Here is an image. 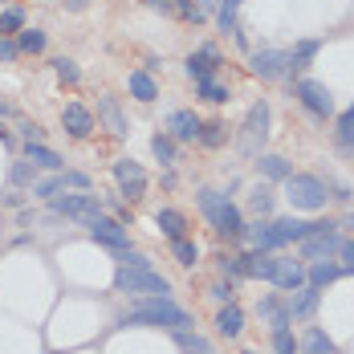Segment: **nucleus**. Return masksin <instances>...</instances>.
Wrapping results in <instances>:
<instances>
[{"instance_id": "52", "label": "nucleus", "mask_w": 354, "mask_h": 354, "mask_svg": "<svg viewBox=\"0 0 354 354\" xmlns=\"http://www.w3.org/2000/svg\"><path fill=\"white\" fill-rule=\"evenodd\" d=\"M0 142H4V147H12V135H8L4 127H0Z\"/></svg>"}, {"instance_id": "20", "label": "nucleus", "mask_w": 354, "mask_h": 354, "mask_svg": "<svg viewBox=\"0 0 354 354\" xmlns=\"http://www.w3.org/2000/svg\"><path fill=\"white\" fill-rule=\"evenodd\" d=\"M25 159L41 171H62V155L53 147H45V142H25Z\"/></svg>"}, {"instance_id": "35", "label": "nucleus", "mask_w": 354, "mask_h": 354, "mask_svg": "<svg viewBox=\"0 0 354 354\" xmlns=\"http://www.w3.org/2000/svg\"><path fill=\"white\" fill-rule=\"evenodd\" d=\"M45 45H49V37L41 33V29H21V33H17V49H21V53H45Z\"/></svg>"}, {"instance_id": "12", "label": "nucleus", "mask_w": 354, "mask_h": 354, "mask_svg": "<svg viewBox=\"0 0 354 354\" xmlns=\"http://www.w3.org/2000/svg\"><path fill=\"white\" fill-rule=\"evenodd\" d=\"M220 62H224V57H220V49H216V45H200V49L183 62V70H187L192 82H204V77H216Z\"/></svg>"}, {"instance_id": "40", "label": "nucleus", "mask_w": 354, "mask_h": 354, "mask_svg": "<svg viewBox=\"0 0 354 354\" xmlns=\"http://www.w3.org/2000/svg\"><path fill=\"white\" fill-rule=\"evenodd\" d=\"M338 142H342L346 151H351V147H354V106L346 110L342 118H338Z\"/></svg>"}, {"instance_id": "32", "label": "nucleus", "mask_w": 354, "mask_h": 354, "mask_svg": "<svg viewBox=\"0 0 354 354\" xmlns=\"http://www.w3.org/2000/svg\"><path fill=\"white\" fill-rule=\"evenodd\" d=\"M196 142H204V147H224V142H228V127H224V122H220V118H212V122H200V139Z\"/></svg>"}, {"instance_id": "5", "label": "nucleus", "mask_w": 354, "mask_h": 354, "mask_svg": "<svg viewBox=\"0 0 354 354\" xmlns=\"http://www.w3.org/2000/svg\"><path fill=\"white\" fill-rule=\"evenodd\" d=\"M49 212L86 224V220H94V216L102 212V200H98L94 192H62V196H53V200H49Z\"/></svg>"}, {"instance_id": "23", "label": "nucleus", "mask_w": 354, "mask_h": 354, "mask_svg": "<svg viewBox=\"0 0 354 354\" xmlns=\"http://www.w3.org/2000/svg\"><path fill=\"white\" fill-rule=\"evenodd\" d=\"M338 277H342V265H334V261H310V269H306V281L318 285V289H326Z\"/></svg>"}, {"instance_id": "51", "label": "nucleus", "mask_w": 354, "mask_h": 354, "mask_svg": "<svg viewBox=\"0 0 354 354\" xmlns=\"http://www.w3.org/2000/svg\"><path fill=\"white\" fill-rule=\"evenodd\" d=\"M196 4H200L204 12H216V4H220V0H196Z\"/></svg>"}, {"instance_id": "33", "label": "nucleus", "mask_w": 354, "mask_h": 354, "mask_svg": "<svg viewBox=\"0 0 354 354\" xmlns=\"http://www.w3.org/2000/svg\"><path fill=\"white\" fill-rule=\"evenodd\" d=\"M236 17H241V0H220L216 4V25L224 33H236Z\"/></svg>"}, {"instance_id": "36", "label": "nucleus", "mask_w": 354, "mask_h": 354, "mask_svg": "<svg viewBox=\"0 0 354 354\" xmlns=\"http://www.w3.org/2000/svg\"><path fill=\"white\" fill-rule=\"evenodd\" d=\"M33 179H37V167L29 159H12V171H8V183L12 187H33Z\"/></svg>"}, {"instance_id": "6", "label": "nucleus", "mask_w": 354, "mask_h": 354, "mask_svg": "<svg viewBox=\"0 0 354 354\" xmlns=\"http://www.w3.org/2000/svg\"><path fill=\"white\" fill-rule=\"evenodd\" d=\"M114 183H118V196L131 200V204L147 196V171H142V163H135V159H118L114 163Z\"/></svg>"}, {"instance_id": "26", "label": "nucleus", "mask_w": 354, "mask_h": 354, "mask_svg": "<svg viewBox=\"0 0 354 354\" xmlns=\"http://www.w3.org/2000/svg\"><path fill=\"white\" fill-rule=\"evenodd\" d=\"M98 114H102V122L110 127V135H127V118H122V110H118V102L114 98H98Z\"/></svg>"}, {"instance_id": "34", "label": "nucleus", "mask_w": 354, "mask_h": 354, "mask_svg": "<svg viewBox=\"0 0 354 354\" xmlns=\"http://www.w3.org/2000/svg\"><path fill=\"white\" fill-rule=\"evenodd\" d=\"M171 257H176L179 265H187V269H192V265L200 261V245H196L192 236H176V241H171Z\"/></svg>"}, {"instance_id": "46", "label": "nucleus", "mask_w": 354, "mask_h": 354, "mask_svg": "<svg viewBox=\"0 0 354 354\" xmlns=\"http://www.w3.org/2000/svg\"><path fill=\"white\" fill-rule=\"evenodd\" d=\"M208 293H212L220 306H224V301H236V297H232V285H224V281H216L212 289H208Z\"/></svg>"}, {"instance_id": "2", "label": "nucleus", "mask_w": 354, "mask_h": 354, "mask_svg": "<svg viewBox=\"0 0 354 354\" xmlns=\"http://www.w3.org/2000/svg\"><path fill=\"white\" fill-rule=\"evenodd\" d=\"M114 285L122 293H139V297H171V285L163 273H155V265H118Z\"/></svg>"}, {"instance_id": "13", "label": "nucleus", "mask_w": 354, "mask_h": 354, "mask_svg": "<svg viewBox=\"0 0 354 354\" xmlns=\"http://www.w3.org/2000/svg\"><path fill=\"white\" fill-rule=\"evenodd\" d=\"M62 127H66L70 139H90V135H94V114L82 106V102H66V110H62Z\"/></svg>"}, {"instance_id": "55", "label": "nucleus", "mask_w": 354, "mask_h": 354, "mask_svg": "<svg viewBox=\"0 0 354 354\" xmlns=\"http://www.w3.org/2000/svg\"><path fill=\"white\" fill-rule=\"evenodd\" d=\"M245 354H257V351H245Z\"/></svg>"}, {"instance_id": "49", "label": "nucleus", "mask_w": 354, "mask_h": 354, "mask_svg": "<svg viewBox=\"0 0 354 354\" xmlns=\"http://www.w3.org/2000/svg\"><path fill=\"white\" fill-rule=\"evenodd\" d=\"M21 135H25V142H41V135H45V131H41L37 122H21Z\"/></svg>"}, {"instance_id": "25", "label": "nucleus", "mask_w": 354, "mask_h": 354, "mask_svg": "<svg viewBox=\"0 0 354 354\" xmlns=\"http://www.w3.org/2000/svg\"><path fill=\"white\" fill-rule=\"evenodd\" d=\"M257 171H261L265 179H289L293 176L289 159H281V155H257Z\"/></svg>"}, {"instance_id": "24", "label": "nucleus", "mask_w": 354, "mask_h": 354, "mask_svg": "<svg viewBox=\"0 0 354 354\" xmlns=\"http://www.w3.org/2000/svg\"><path fill=\"white\" fill-rule=\"evenodd\" d=\"M297 351H301V354H334V342H330V334H326V330H318V326H310V330L301 334Z\"/></svg>"}, {"instance_id": "15", "label": "nucleus", "mask_w": 354, "mask_h": 354, "mask_svg": "<svg viewBox=\"0 0 354 354\" xmlns=\"http://www.w3.org/2000/svg\"><path fill=\"white\" fill-rule=\"evenodd\" d=\"M167 131H171L176 142H196L200 139V118H196V110H171V114H167Z\"/></svg>"}, {"instance_id": "41", "label": "nucleus", "mask_w": 354, "mask_h": 354, "mask_svg": "<svg viewBox=\"0 0 354 354\" xmlns=\"http://www.w3.org/2000/svg\"><path fill=\"white\" fill-rule=\"evenodd\" d=\"M273 354H297V338L289 330H273Z\"/></svg>"}, {"instance_id": "31", "label": "nucleus", "mask_w": 354, "mask_h": 354, "mask_svg": "<svg viewBox=\"0 0 354 354\" xmlns=\"http://www.w3.org/2000/svg\"><path fill=\"white\" fill-rule=\"evenodd\" d=\"M196 94H200L204 102H212V106L228 102V86H224L220 77H204V82H196Z\"/></svg>"}, {"instance_id": "44", "label": "nucleus", "mask_w": 354, "mask_h": 354, "mask_svg": "<svg viewBox=\"0 0 354 354\" xmlns=\"http://www.w3.org/2000/svg\"><path fill=\"white\" fill-rule=\"evenodd\" d=\"M21 49H17V37H0V62H17Z\"/></svg>"}, {"instance_id": "50", "label": "nucleus", "mask_w": 354, "mask_h": 354, "mask_svg": "<svg viewBox=\"0 0 354 354\" xmlns=\"http://www.w3.org/2000/svg\"><path fill=\"white\" fill-rule=\"evenodd\" d=\"M86 4H90V0H66V8H70V12H82Z\"/></svg>"}, {"instance_id": "8", "label": "nucleus", "mask_w": 354, "mask_h": 354, "mask_svg": "<svg viewBox=\"0 0 354 354\" xmlns=\"http://www.w3.org/2000/svg\"><path fill=\"white\" fill-rule=\"evenodd\" d=\"M293 94H297V102L310 110L314 118H330V114H334V98H330V90H326L322 82H314V77H301V82L293 86Z\"/></svg>"}, {"instance_id": "7", "label": "nucleus", "mask_w": 354, "mask_h": 354, "mask_svg": "<svg viewBox=\"0 0 354 354\" xmlns=\"http://www.w3.org/2000/svg\"><path fill=\"white\" fill-rule=\"evenodd\" d=\"M248 70L261 82H277V77L289 73V53L285 49H252L248 53Z\"/></svg>"}, {"instance_id": "16", "label": "nucleus", "mask_w": 354, "mask_h": 354, "mask_svg": "<svg viewBox=\"0 0 354 354\" xmlns=\"http://www.w3.org/2000/svg\"><path fill=\"white\" fill-rule=\"evenodd\" d=\"M318 297H322V289L318 285H301V289H293V297H289V318L293 322H306L314 310H318Z\"/></svg>"}, {"instance_id": "47", "label": "nucleus", "mask_w": 354, "mask_h": 354, "mask_svg": "<svg viewBox=\"0 0 354 354\" xmlns=\"http://www.w3.org/2000/svg\"><path fill=\"white\" fill-rule=\"evenodd\" d=\"M338 257L346 261L342 269H346V273H354V241H342V248H338Z\"/></svg>"}, {"instance_id": "54", "label": "nucleus", "mask_w": 354, "mask_h": 354, "mask_svg": "<svg viewBox=\"0 0 354 354\" xmlns=\"http://www.w3.org/2000/svg\"><path fill=\"white\" fill-rule=\"evenodd\" d=\"M342 228H354V212L346 216V220H342Z\"/></svg>"}, {"instance_id": "42", "label": "nucleus", "mask_w": 354, "mask_h": 354, "mask_svg": "<svg viewBox=\"0 0 354 354\" xmlns=\"http://www.w3.org/2000/svg\"><path fill=\"white\" fill-rule=\"evenodd\" d=\"M220 269H224V273H232V277H248V257H224V261H220Z\"/></svg>"}, {"instance_id": "48", "label": "nucleus", "mask_w": 354, "mask_h": 354, "mask_svg": "<svg viewBox=\"0 0 354 354\" xmlns=\"http://www.w3.org/2000/svg\"><path fill=\"white\" fill-rule=\"evenodd\" d=\"M142 4H147L151 12H163V17H167V12H176V0H142Z\"/></svg>"}, {"instance_id": "30", "label": "nucleus", "mask_w": 354, "mask_h": 354, "mask_svg": "<svg viewBox=\"0 0 354 354\" xmlns=\"http://www.w3.org/2000/svg\"><path fill=\"white\" fill-rule=\"evenodd\" d=\"M62 192H66V176H62V171H49L45 179H33L37 200H53V196H62Z\"/></svg>"}, {"instance_id": "27", "label": "nucleus", "mask_w": 354, "mask_h": 354, "mask_svg": "<svg viewBox=\"0 0 354 354\" xmlns=\"http://www.w3.org/2000/svg\"><path fill=\"white\" fill-rule=\"evenodd\" d=\"M273 228H277L281 245H293V241H301L314 224H306V220H297V216H285V220H273Z\"/></svg>"}, {"instance_id": "53", "label": "nucleus", "mask_w": 354, "mask_h": 354, "mask_svg": "<svg viewBox=\"0 0 354 354\" xmlns=\"http://www.w3.org/2000/svg\"><path fill=\"white\" fill-rule=\"evenodd\" d=\"M4 114H12V106H8V102H0V118H4Z\"/></svg>"}, {"instance_id": "22", "label": "nucleus", "mask_w": 354, "mask_h": 354, "mask_svg": "<svg viewBox=\"0 0 354 354\" xmlns=\"http://www.w3.org/2000/svg\"><path fill=\"white\" fill-rule=\"evenodd\" d=\"M155 224H159V232H163L167 241H176V236H187V216L179 212V208H159Z\"/></svg>"}, {"instance_id": "28", "label": "nucleus", "mask_w": 354, "mask_h": 354, "mask_svg": "<svg viewBox=\"0 0 354 354\" xmlns=\"http://www.w3.org/2000/svg\"><path fill=\"white\" fill-rule=\"evenodd\" d=\"M248 208H252L257 216H273V208H277V196H273V187L257 183V187L248 192Z\"/></svg>"}, {"instance_id": "17", "label": "nucleus", "mask_w": 354, "mask_h": 354, "mask_svg": "<svg viewBox=\"0 0 354 354\" xmlns=\"http://www.w3.org/2000/svg\"><path fill=\"white\" fill-rule=\"evenodd\" d=\"M216 334L220 338H241L245 334V310L236 301H224L220 314H216Z\"/></svg>"}, {"instance_id": "1", "label": "nucleus", "mask_w": 354, "mask_h": 354, "mask_svg": "<svg viewBox=\"0 0 354 354\" xmlns=\"http://www.w3.org/2000/svg\"><path fill=\"white\" fill-rule=\"evenodd\" d=\"M127 326H163V330H192V314L176 306L171 297H147L139 310L127 318Z\"/></svg>"}, {"instance_id": "9", "label": "nucleus", "mask_w": 354, "mask_h": 354, "mask_svg": "<svg viewBox=\"0 0 354 354\" xmlns=\"http://www.w3.org/2000/svg\"><path fill=\"white\" fill-rule=\"evenodd\" d=\"M86 228H90V236L98 241V245H106V248H131V232H127V224L122 220H110L106 212H98L94 220H86Z\"/></svg>"}, {"instance_id": "10", "label": "nucleus", "mask_w": 354, "mask_h": 354, "mask_svg": "<svg viewBox=\"0 0 354 354\" xmlns=\"http://www.w3.org/2000/svg\"><path fill=\"white\" fill-rule=\"evenodd\" d=\"M269 139V102H257V106L248 110L245 118V155H261V147Z\"/></svg>"}, {"instance_id": "38", "label": "nucleus", "mask_w": 354, "mask_h": 354, "mask_svg": "<svg viewBox=\"0 0 354 354\" xmlns=\"http://www.w3.org/2000/svg\"><path fill=\"white\" fill-rule=\"evenodd\" d=\"M25 29V12L21 8H4L0 12V37H17Z\"/></svg>"}, {"instance_id": "29", "label": "nucleus", "mask_w": 354, "mask_h": 354, "mask_svg": "<svg viewBox=\"0 0 354 354\" xmlns=\"http://www.w3.org/2000/svg\"><path fill=\"white\" fill-rule=\"evenodd\" d=\"M176 342H179L183 354H220L208 338H200V334H192V330H176Z\"/></svg>"}, {"instance_id": "21", "label": "nucleus", "mask_w": 354, "mask_h": 354, "mask_svg": "<svg viewBox=\"0 0 354 354\" xmlns=\"http://www.w3.org/2000/svg\"><path fill=\"white\" fill-rule=\"evenodd\" d=\"M127 90H131V98H139V102H155V98H159V86H155L151 70H135L127 77Z\"/></svg>"}, {"instance_id": "4", "label": "nucleus", "mask_w": 354, "mask_h": 354, "mask_svg": "<svg viewBox=\"0 0 354 354\" xmlns=\"http://www.w3.org/2000/svg\"><path fill=\"white\" fill-rule=\"evenodd\" d=\"M301 261H334L338 248H342V236H338V224H314L301 241Z\"/></svg>"}, {"instance_id": "43", "label": "nucleus", "mask_w": 354, "mask_h": 354, "mask_svg": "<svg viewBox=\"0 0 354 354\" xmlns=\"http://www.w3.org/2000/svg\"><path fill=\"white\" fill-rule=\"evenodd\" d=\"M53 73H57V77H62V82H77V77H82V73H77V66H73L70 57H57V62H53Z\"/></svg>"}, {"instance_id": "39", "label": "nucleus", "mask_w": 354, "mask_h": 354, "mask_svg": "<svg viewBox=\"0 0 354 354\" xmlns=\"http://www.w3.org/2000/svg\"><path fill=\"white\" fill-rule=\"evenodd\" d=\"M176 12L183 17V21H187V25H200V21L208 17V12H204V8H200L196 0H176Z\"/></svg>"}, {"instance_id": "3", "label": "nucleus", "mask_w": 354, "mask_h": 354, "mask_svg": "<svg viewBox=\"0 0 354 354\" xmlns=\"http://www.w3.org/2000/svg\"><path fill=\"white\" fill-rule=\"evenodd\" d=\"M281 183H285V200L293 204V212H322L326 200H330V192H326V183L318 176H289Z\"/></svg>"}, {"instance_id": "18", "label": "nucleus", "mask_w": 354, "mask_h": 354, "mask_svg": "<svg viewBox=\"0 0 354 354\" xmlns=\"http://www.w3.org/2000/svg\"><path fill=\"white\" fill-rule=\"evenodd\" d=\"M245 236H248V245L257 248V252H273V248H281V236H277L273 220H257V224H245Z\"/></svg>"}, {"instance_id": "11", "label": "nucleus", "mask_w": 354, "mask_h": 354, "mask_svg": "<svg viewBox=\"0 0 354 354\" xmlns=\"http://www.w3.org/2000/svg\"><path fill=\"white\" fill-rule=\"evenodd\" d=\"M269 285H277V289H285V293L301 289V285H306V265H301V261H289V257H273Z\"/></svg>"}, {"instance_id": "14", "label": "nucleus", "mask_w": 354, "mask_h": 354, "mask_svg": "<svg viewBox=\"0 0 354 354\" xmlns=\"http://www.w3.org/2000/svg\"><path fill=\"white\" fill-rule=\"evenodd\" d=\"M257 318L265 322L269 330H289V301H281L277 293H265L261 301H257Z\"/></svg>"}, {"instance_id": "19", "label": "nucleus", "mask_w": 354, "mask_h": 354, "mask_svg": "<svg viewBox=\"0 0 354 354\" xmlns=\"http://www.w3.org/2000/svg\"><path fill=\"white\" fill-rule=\"evenodd\" d=\"M208 224H212L220 236H245V216H241V208H236L232 200H228V204H224V208L208 220Z\"/></svg>"}, {"instance_id": "37", "label": "nucleus", "mask_w": 354, "mask_h": 354, "mask_svg": "<svg viewBox=\"0 0 354 354\" xmlns=\"http://www.w3.org/2000/svg\"><path fill=\"white\" fill-rule=\"evenodd\" d=\"M151 155H155L163 167L176 163V139H171V135H155V139H151Z\"/></svg>"}, {"instance_id": "45", "label": "nucleus", "mask_w": 354, "mask_h": 354, "mask_svg": "<svg viewBox=\"0 0 354 354\" xmlns=\"http://www.w3.org/2000/svg\"><path fill=\"white\" fill-rule=\"evenodd\" d=\"M66 187H77V192H90V176H86V171H66Z\"/></svg>"}]
</instances>
